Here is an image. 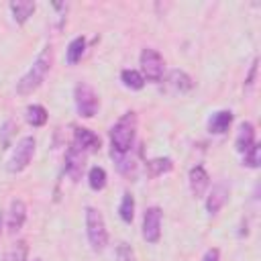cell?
<instances>
[{"label": "cell", "mask_w": 261, "mask_h": 261, "mask_svg": "<svg viewBox=\"0 0 261 261\" xmlns=\"http://www.w3.org/2000/svg\"><path fill=\"white\" fill-rule=\"evenodd\" d=\"M51 63H53V49H51V45H45V47L37 53L35 61H33L31 67L24 71V75L16 82V94L29 96V94H33L37 88H41V84L45 82V77H47V73H49V69H51Z\"/></svg>", "instance_id": "cell-1"}, {"label": "cell", "mask_w": 261, "mask_h": 261, "mask_svg": "<svg viewBox=\"0 0 261 261\" xmlns=\"http://www.w3.org/2000/svg\"><path fill=\"white\" fill-rule=\"evenodd\" d=\"M137 141V114L133 110L124 112L110 126V153L128 155Z\"/></svg>", "instance_id": "cell-2"}, {"label": "cell", "mask_w": 261, "mask_h": 261, "mask_svg": "<svg viewBox=\"0 0 261 261\" xmlns=\"http://www.w3.org/2000/svg\"><path fill=\"white\" fill-rule=\"evenodd\" d=\"M84 218H86V234H88V243H90L92 251L102 253L108 245V230H106L102 212L94 206H86Z\"/></svg>", "instance_id": "cell-3"}, {"label": "cell", "mask_w": 261, "mask_h": 261, "mask_svg": "<svg viewBox=\"0 0 261 261\" xmlns=\"http://www.w3.org/2000/svg\"><path fill=\"white\" fill-rule=\"evenodd\" d=\"M35 147H37V141H35L33 135L22 137V139L14 145V149H12L10 157H8V163H6L8 173H20V171H24V169L29 167V163L33 161Z\"/></svg>", "instance_id": "cell-4"}, {"label": "cell", "mask_w": 261, "mask_h": 261, "mask_svg": "<svg viewBox=\"0 0 261 261\" xmlns=\"http://www.w3.org/2000/svg\"><path fill=\"white\" fill-rule=\"evenodd\" d=\"M73 104H75V112L80 118H92L98 112L100 100H98L96 90L90 84L80 82L73 88Z\"/></svg>", "instance_id": "cell-5"}, {"label": "cell", "mask_w": 261, "mask_h": 261, "mask_svg": "<svg viewBox=\"0 0 261 261\" xmlns=\"http://www.w3.org/2000/svg\"><path fill=\"white\" fill-rule=\"evenodd\" d=\"M139 65H141V75L145 77V82H153L159 84L163 80V71H165V61L161 57V53L153 47H145L139 55Z\"/></svg>", "instance_id": "cell-6"}, {"label": "cell", "mask_w": 261, "mask_h": 261, "mask_svg": "<svg viewBox=\"0 0 261 261\" xmlns=\"http://www.w3.org/2000/svg\"><path fill=\"white\" fill-rule=\"evenodd\" d=\"M86 159H88V153L71 141L67 151H65V165H63V169H65V173L69 175L71 181H80V177L84 173V167H86Z\"/></svg>", "instance_id": "cell-7"}, {"label": "cell", "mask_w": 261, "mask_h": 261, "mask_svg": "<svg viewBox=\"0 0 261 261\" xmlns=\"http://www.w3.org/2000/svg\"><path fill=\"white\" fill-rule=\"evenodd\" d=\"M161 218H163V210L159 206H149L143 214V239L149 243V245H155L159 243L161 239Z\"/></svg>", "instance_id": "cell-8"}, {"label": "cell", "mask_w": 261, "mask_h": 261, "mask_svg": "<svg viewBox=\"0 0 261 261\" xmlns=\"http://www.w3.org/2000/svg\"><path fill=\"white\" fill-rule=\"evenodd\" d=\"M188 184H190V190H192V196L194 198H202L206 194V190L210 188V175L206 171L204 165H194L188 173Z\"/></svg>", "instance_id": "cell-9"}, {"label": "cell", "mask_w": 261, "mask_h": 261, "mask_svg": "<svg viewBox=\"0 0 261 261\" xmlns=\"http://www.w3.org/2000/svg\"><path fill=\"white\" fill-rule=\"evenodd\" d=\"M27 220V204L20 200V198H14L10 202V208H8V214H6V228L10 234H16L22 224Z\"/></svg>", "instance_id": "cell-10"}, {"label": "cell", "mask_w": 261, "mask_h": 261, "mask_svg": "<svg viewBox=\"0 0 261 261\" xmlns=\"http://www.w3.org/2000/svg\"><path fill=\"white\" fill-rule=\"evenodd\" d=\"M226 200H228V186L224 181L214 184L212 190H210V194H208V198H206V212L210 216L218 214L222 210V206L226 204Z\"/></svg>", "instance_id": "cell-11"}, {"label": "cell", "mask_w": 261, "mask_h": 261, "mask_svg": "<svg viewBox=\"0 0 261 261\" xmlns=\"http://www.w3.org/2000/svg\"><path fill=\"white\" fill-rule=\"evenodd\" d=\"M73 143L80 145L88 155L100 151V145H102L100 143V137L94 130L86 128V126H73Z\"/></svg>", "instance_id": "cell-12"}, {"label": "cell", "mask_w": 261, "mask_h": 261, "mask_svg": "<svg viewBox=\"0 0 261 261\" xmlns=\"http://www.w3.org/2000/svg\"><path fill=\"white\" fill-rule=\"evenodd\" d=\"M255 124L245 120L239 124V130H237V137H234V149L243 155L247 149H251L255 145Z\"/></svg>", "instance_id": "cell-13"}, {"label": "cell", "mask_w": 261, "mask_h": 261, "mask_svg": "<svg viewBox=\"0 0 261 261\" xmlns=\"http://www.w3.org/2000/svg\"><path fill=\"white\" fill-rule=\"evenodd\" d=\"M232 124V112L230 110H216L208 118V133L212 135H224Z\"/></svg>", "instance_id": "cell-14"}, {"label": "cell", "mask_w": 261, "mask_h": 261, "mask_svg": "<svg viewBox=\"0 0 261 261\" xmlns=\"http://www.w3.org/2000/svg\"><path fill=\"white\" fill-rule=\"evenodd\" d=\"M35 8H37V4L31 2V0H16V2H10V4H8V10H10L12 20H14L16 24H24V22L33 16Z\"/></svg>", "instance_id": "cell-15"}, {"label": "cell", "mask_w": 261, "mask_h": 261, "mask_svg": "<svg viewBox=\"0 0 261 261\" xmlns=\"http://www.w3.org/2000/svg\"><path fill=\"white\" fill-rule=\"evenodd\" d=\"M167 84H169L171 90L177 92V94H186V92H190V90L194 88L192 77H190L186 71H181V69H171L169 75H167Z\"/></svg>", "instance_id": "cell-16"}, {"label": "cell", "mask_w": 261, "mask_h": 261, "mask_svg": "<svg viewBox=\"0 0 261 261\" xmlns=\"http://www.w3.org/2000/svg\"><path fill=\"white\" fill-rule=\"evenodd\" d=\"M24 118H27V122H29L31 126L39 128V126H45V124H47L49 114H47V108H45L43 104H31V106H27V110H24Z\"/></svg>", "instance_id": "cell-17"}, {"label": "cell", "mask_w": 261, "mask_h": 261, "mask_svg": "<svg viewBox=\"0 0 261 261\" xmlns=\"http://www.w3.org/2000/svg\"><path fill=\"white\" fill-rule=\"evenodd\" d=\"M86 53V39L84 37H73L65 49V61L67 65H75Z\"/></svg>", "instance_id": "cell-18"}, {"label": "cell", "mask_w": 261, "mask_h": 261, "mask_svg": "<svg viewBox=\"0 0 261 261\" xmlns=\"http://www.w3.org/2000/svg\"><path fill=\"white\" fill-rule=\"evenodd\" d=\"M106 181H108V175H106L104 167H100V165L90 167V171H88V186H90V190L100 192V190L106 188Z\"/></svg>", "instance_id": "cell-19"}, {"label": "cell", "mask_w": 261, "mask_h": 261, "mask_svg": "<svg viewBox=\"0 0 261 261\" xmlns=\"http://www.w3.org/2000/svg\"><path fill=\"white\" fill-rule=\"evenodd\" d=\"M118 216H120V220L126 222V224L133 222V218H135V198H133L130 192H124V194H122V200H120V204H118Z\"/></svg>", "instance_id": "cell-20"}, {"label": "cell", "mask_w": 261, "mask_h": 261, "mask_svg": "<svg viewBox=\"0 0 261 261\" xmlns=\"http://www.w3.org/2000/svg\"><path fill=\"white\" fill-rule=\"evenodd\" d=\"M120 82L128 90H141L145 86V77L137 69H122L120 71Z\"/></svg>", "instance_id": "cell-21"}, {"label": "cell", "mask_w": 261, "mask_h": 261, "mask_svg": "<svg viewBox=\"0 0 261 261\" xmlns=\"http://www.w3.org/2000/svg\"><path fill=\"white\" fill-rule=\"evenodd\" d=\"M147 169H149V175L159 177V175L169 173V171L173 169V161H171L169 157H157V159L147 161Z\"/></svg>", "instance_id": "cell-22"}, {"label": "cell", "mask_w": 261, "mask_h": 261, "mask_svg": "<svg viewBox=\"0 0 261 261\" xmlns=\"http://www.w3.org/2000/svg\"><path fill=\"white\" fill-rule=\"evenodd\" d=\"M27 253H29L27 243H24V241H16V243L6 251L4 261H27Z\"/></svg>", "instance_id": "cell-23"}, {"label": "cell", "mask_w": 261, "mask_h": 261, "mask_svg": "<svg viewBox=\"0 0 261 261\" xmlns=\"http://www.w3.org/2000/svg\"><path fill=\"white\" fill-rule=\"evenodd\" d=\"M259 163H261V147H259V143H255L251 149H247L243 153V165L251 167V169H257Z\"/></svg>", "instance_id": "cell-24"}, {"label": "cell", "mask_w": 261, "mask_h": 261, "mask_svg": "<svg viewBox=\"0 0 261 261\" xmlns=\"http://www.w3.org/2000/svg\"><path fill=\"white\" fill-rule=\"evenodd\" d=\"M257 71H259V61L253 59V63H251V67H249V71L245 75V84H243L245 92H253V88L257 84Z\"/></svg>", "instance_id": "cell-25"}, {"label": "cell", "mask_w": 261, "mask_h": 261, "mask_svg": "<svg viewBox=\"0 0 261 261\" xmlns=\"http://www.w3.org/2000/svg\"><path fill=\"white\" fill-rule=\"evenodd\" d=\"M116 261H135V251L128 243H120L116 247Z\"/></svg>", "instance_id": "cell-26"}, {"label": "cell", "mask_w": 261, "mask_h": 261, "mask_svg": "<svg viewBox=\"0 0 261 261\" xmlns=\"http://www.w3.org/2000/svg\"><path fill=\"white\" fill-rule=\"evenodd\" d=\"M12 128H14V122L12 120H6L4 124H2V133H4V137H2V145L4 147H8V139H10V135H12Z\"/></svg>", "instance_id": "cell-27"}, {"label": "cell", "mask_w": 261, "mask_h": 261, "mask_svg": "<svg viewBox=\"0 0 261 261\" xmlns=\"http://www.w3.org/2000/svg\"><path fill=\"white\" fill-rule=\"evenodd\" d=\"M202 261H220V251H218L216 247H210V249L204 253Z\"/></svg>", "instance_id": "cell-28"}, {"label": "cell", "mask_w": 261, "mask_h": 261, "mask_svg": "<svg viewBox=\"0 0 261 261\" xmlns=\"http://www.w3.org/2000/svg\"><path fill=\"white\" fill-rule=\"evenodd\" d=\"M2 224H4V218H2V214H0V234H2Z\"/></svg>", "instance_id": "cell-29"}, {"label": "cell", "mask_w": 261, "mask_h": 261, "mask_svg": "<svg viewBox=\"0 0 261 261\" xmlns=\"http://www.w3.org/2000/svg\"><path fill=\"white\" fill-rule=\"evenodd\" d=\"M33 261H41V259H33Z\"/></svg>", "instance_id": "cell-30"}]
</instances>
